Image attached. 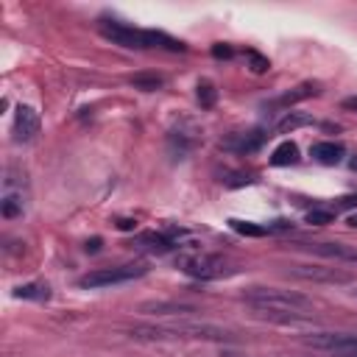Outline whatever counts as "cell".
I'll list each match as a JSON object with an SVG mask.
<instances>
[{"instance_id":"6da1fadb","label":"cell","mask_w":357,"mask_h":357,"mask_svg":"<svg viewBox=\"0 0 357 357\" xmlns=\"http://www.w3.org/2000/svg\"><path fill=\"white\" fill-rule=\"evenodd\" d=\"M134 340H212V343H223L231 340V335L223 326L215 324H204V321H190V318H178V321H165V324H148V326H134L128 332Z\"/></svg>"},{"instance_id":"7a4b0ae2","label":"cell","mask_w":357,"mask_h":357,"mask_svg":"<svg viewBox=\"0 0 357 357\" xmlns=\"http://www.w3.org/2000/svg\"><path fill=\"white\" fill-rule=\"evenodd\" d=\"M245 304L254 310H273V312H290V315H307V310L312 307L307 296L293 293V290H282V287H251L245 290Z\"/></svg>"},{"instance_id":"3957f363","label":"cell","mask_w":357,"mask_h":357,"mask_svg":"<svg viewBox=\"0 0 357 357\" xmlns=\"http://www.w3.org/2000/svg\"><path fill=\"white\" fill-rule=\"evenodd\" d=\"M145 265H117V268H100V271H92L86 276L78 279L81 287H112V284H126V282H134L139 276H145Z\"/></svg>"},{"instance_id":"277c9868","label":"cell","mask_w":357,"mask_h":357,"mask_svg":"<svg viewBox=\"0 0 357 357\" xmlns=\"http://www.w3.org/2000/svg\"><path fill=\"white\" fill-rule=\"evenodd\" d=\"M181 271L195 276V279H220L226 273H231V268L223 262V257L215 254H192L181 259Z\"/></svg>"},{"instance_id":"5b68a950","label":"cell","mask_w":357,"mask_h":357,"mask_svg":"<svg viewBox=\"0 0 357 357\" xmlns=\"http://www.w3.org/2000/svg\"><path fill=\"white\" fill-rule=\"evenodd\" d=\"M304 343L321 351H335L340 357H349L357 351V335H349V332H312L304 337Z\"/></svg>"},{"instance_id":"8992f818","label":"cell","mask_w":357,"mask_h":357,"mask_svg":"<svg viewBox=\"0 0 357 357\" xmlns=\"http://www.w3.org/2000/svg\"><path fill=\"white\" fill-rule=\"evenodd\" d=\"M22 184H25V176L20 173L14 178V167L6 170V178H3V198H0V212L3 218H17L25 212V192H22Z\"/></svg>"},{"instance_id":"52a82bcc","label":"cell","mask_w":357,"mask_h":357,"mask_svg":"<svg viewBox=\"0 0 357 357\" xmlns=\"http://www.w3.org/2000/svg\"><path fill=\"white\" fill-rule=\"evenodd\" d=\"M100 33L106 39H112L114 45H123V47H148V33L145 31H137L126 22H100Z\"/></svg>"},{"instance_id":"ba28073f","label":"cell","mask_w":357,"mask_h":357,"mask_svg":"<svg viewBox=\"0 0 357 357\" xmlns=\"http://www.w3.org/2000/svg\"><path fill=\"white\" fill-rule=\"evenodd\" d=\"M304 248L318 254V257H329V259H340V262H357V245H346V243H304Z\"/></svg>"},{"instance_id":"9c48e42d","label":"cell","mask_w":357,"mask_h":357,"mask_svg":"<svg viewBox=\"0 0 357 357\" xmlns=\"http://www.w3.org/2000/svg\"><path fill=\"white\" fill-rule=\"evenodd\" d=\"M39 131V117L31 106H20L17 109V117H14V139L17 142H28L33 139Z\"/></svg>"},{"instance_id":"30bf717a","label":"cell","mask_w":357,"mask_h":357,"mask_svg":"<svg viewBox=\"0 0 357 357\" xmlns=\"http://www.w3.org/2000/svg\"><path fill=\"white\" fill-rule=\"evenodd\" d=\"M290 273L298 279H307V282H349V276L343 271L318 268V265H296V268H290Z\"/></svg>"},{"instance_id":"8fae6325","label":"cell","mask_w":357,"mask_h":357,"mask_svg":"<svg viewBox=\"0 0 357 357\" xmlns=\"http://www.w3.org/2000/svg\"><path fill=\"white\" fill-rule=\"evenodd\" d=\"M262 139H265L262 131H248V134H234L220 145L229 148V151H237V153H251V151H257L262 145Z\"/></svg>"},{"instance_id":"7c38bea8","label":"cell","mask_w":357,"mask_h":357,"mask_svg":"<svg viewBox=\"0 0 357 357\" xmlns=\"http://www.w3.org/2000/svg\"><path fill=\"white\" fill-rule=\"evenodd\" d=\"M139 312H145V315H190V312H195V307L176 304V301H145V304H139Z\"/></svg>"},{"instance_id":"4fadbf2b","label":"cell","mask_w":357,"mask_h":357,"mask_svg":"<svg viewBox=\"0 0 357 357\" xmlns=\"http://www.w3.org/2000/svg\"><path fill=\"white\" fill-rule=\"evenodd\" d=\"M310 153L321 165H337L340 156H343V145H337V142H315Z\"/></svg>"},{"instance_id":"5bb4252c","label":"cell","mask_w":357,"mask_h":357,"mask_svg":"<svg viewBox=\"0 0 357 357\" xmlns=\"http://www.w3.org/2000/svg\"><path fill=\"white\" fill-rule=\"evenodd\" d=\"M296 159H298V145L290 142V139L279 142V145L273 148V153H271V165H276V167H282V165H293Z\"/></svg>"},{"instance_id":"9a60e30c","label":"cell","mask_w":357,"mask_h":357,"mask_svg":"<svg viewBox=\"0 0 357 357\" xmlns=\"http://www.w3.org/2000/svg\"><path fill=\"white\" fill-rule=\"evenodd\" d=\"M148 33V47H167V50H184V45L162 31H145Z\"/></svg>"},{"instance_id":"2e32d148","label":"cell","mask_w":357,"mask_h":357,"mask_svg":"<svg viewBox=\"0 0 357 357\" xmlns=\"http://www.w3.org/2000/svg\"><path fill=\"white\" fill-rule=\"evenodd\" d=\"M318 89H315V84H301V86H296L293 92H287V95H282L279 98V106H290V103H298V100H304V98H310V95H315Z\"/></svg>"},{"instance_id":"e0dca14e","label":"cell","mask_w":357,"mask_h":357,"mask_svg":"<svg viewBox=\"0 0 357 357\" xmlns=\"http://www.w3.org/2000/svg\"><path fill=\"white\" fill-rule=\"evenodd\" d=\"M231 223V229L237 231V234H245V237H262V234H268L271 229H265V226H257V223H251V220H229Z\"/></svg>"},{"instance_id":"ac0fdd59","label":"cell","mask_w":357,"mask_h":357,"mask_svg":"<svg viewBox=\"0 0 357 357\" xmlns=\"http://www.w3.org/2000/svg\"><path fill=\"white\" fill-rule=\"evenodd\" d=\"M162 75H134L131 78V86L134 89H142V92H156V89H162Z\"/></svg>"},{"instance_id":"d6986e66","label":"cell","mask_w":357,"mask_h":357,"mask_svg":"<svg viewBox=\"0 0 357 357\" xmlns=\"http://www.w3.org/2000/svg\"><path fill=\"white\" fill-rule=\"evenodd\" d=\"M14 296L17 298H47L50 293H47V284H20Z\"/></svg>"},{"instance_id":"ffe728a7","label":"cell","mask_w":357,"mask_h":357,"mask_svg":"<svg viewBox=\"0 0 357 357\" xmlns=\"http://www.w3.org/2000/svg\"><path fill=\"white\" fill-rule=\"evenodd\" d=\"M304 220L312 223V226H326V223L335 220V215H332L329 209H310V212L304 215Z\"/></svg>"},{"instance_id":"44dd1931","label":"cell","mask_w":357,"mask_h":357,"mask_svg":"<svg viewBox=\"0 0 357 357\" xmlns=\"http://www.w3.org/2000/svg\"><path fill=\"white\" fill-rule=\"evenodd\" d=\"M215 98H218V92H215V86H212L209 81H201V84H198V103L209 109V106L215 103Z\"/></svg>"},{"instance_id":"7402d4cb","label":"cell","mask_w":357,"mask_h":357,"mask_svg":"<svg viewBox=\"0 0 357 357\" xmlns=\"http://www.w3.org/2000/svg\"><path fill=\"white\" fill-rule=\"evenodd\" d=\"M307 123H310V117H307V114H287V117L279 123V131L284 134V131H293V128L307 126Z\"/></svg>"},{"instance_id":"603a6c76","label":"cell","mask_w":357,"mask_h":357,"mask_svg":"<svg viewBox=\"0 0 357 357\" xmlns=\"http://www.w3.org/2000/svg\"><path fill=\"white\" fill-rule=\"evenodd\" d=\"M248 61H251V70H254V73H265V70L271 67V61H268L265 56H259V53H254V50L248 53Z\"/></svg>"},{"instance_id":"cb8c5ba5","label":"cell","mask_w":357,"mask_h":357,"mask_svg":"<svg viewBox=\"0 0 357 357\" xmlns=\"http://www.w3.org/2000/svg\"><path fill=\"white\" fill-rule=\"evenodd\" d=\"M212 56L215 59H229L231 56V47L229 45H212Z\"/></svg>"},{"instance_id":"d4e9b609","label":"cell","mask_w":357,"mask_h":357,"mask_svg":"<svg viewBox=\"0 0 357 357\" xmlns=\"http://www.w3.org/2000/svg\"><path fill=\"white\" fill-rule=\"evenodd\" d=\"M100 248V237H92L89 243H86V251H98Z\"/></svg>"},{"instance_id":"484cf974","label":"cell","mask_w":357,"mask_h":357,"mask_svg":"<svg viewBox=\"0 0 357 357\" xmlns=\"http://www.w3.org/2000/svg\"><path fill=\"white\" fill-rule=\"evenodd\" d=\"M343 106H346V109H357V98H346Z\"/></svg>"},{"instance_id":"4316f807","label":"cell","mask_w":357,"mask_h":357,"mask_svg":"<svg viewBox=\"0 0 357 357\" xmlns=\"http://www.w3.org/2000/svg\"><path fill=\"white\" fill-rule=\"evenodd\" d=\"M117 226H120V229H134V226H137V223H134V220H120V223H117Z\"/></svg>"},{"instance_id":"83f0119b","label":"cell","mask_w":357,"mask_h":357,"mask_svg":"<svg viewBox=\"0 0 357 357\" xmlns=\"http://www.w3.org/2000/svg\"><path fill=\"white\" fill-rule=\"evenodd\" d=\"M346 223H349V226H354V229H357V212H354V215H349V220H346Z\"/></svg>"},{"instance_id":"f1b7e54d","label":"cell","mask_w":357,"mask_h":357,"mask_svg":"<svg viewBox=\"0 0 357 357\" xmlns=\"http://www.w3.org/2000/svg\"><path fill=\"white\" fill-rule=\"evenodd\" d=\"M349 357H357V351H354V354H349Z\"/></svg>"},{"instance_id":"f546056e","label":"cell","mask_w":357,"mask_h":357,"mask_svg":"<svg viewBox=\"0 0 357 357\" xmlns=\"http://www.w3.org/2000/svg\"><path fill=\"white\" fill-rule=\"evenodd\" d=\"M354 296H357V290H354Z\"/></svg>"}]
</instances>
